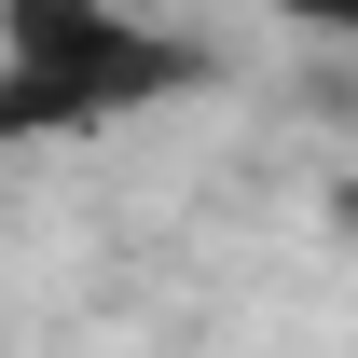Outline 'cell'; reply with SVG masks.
Masks as SVG:
<instances>
[{
    "instance_id": "1",
    "label": "cell",
    "mask_w": 358,
    "mask_h": 358,
    "mask_svg": "<svg viewBox=\"0 0 358 358\" xmlns=\"http://www.w3.org/2000/svg\"><path fill=\"white\" fill-rule=\"evenodd\" d=\"M193 83V42L138 28L110 0H0V138L28 124H110Z\"/></svg>"
},
{
    "instance_id": "2",
    "label": "cell",
    "mask_w": 358,
    "mask_h": 358,
    "mask_svg": "<svg viewBox=\"0 0 358 358\" xmlns=\"http://www.w3.org/2000/svg\"><path fill=\"white\" fill-rule=\"evenodd\" d=\"M275 14H303V28H358V0H275Z\"/></svg>"
}]
</instances>
